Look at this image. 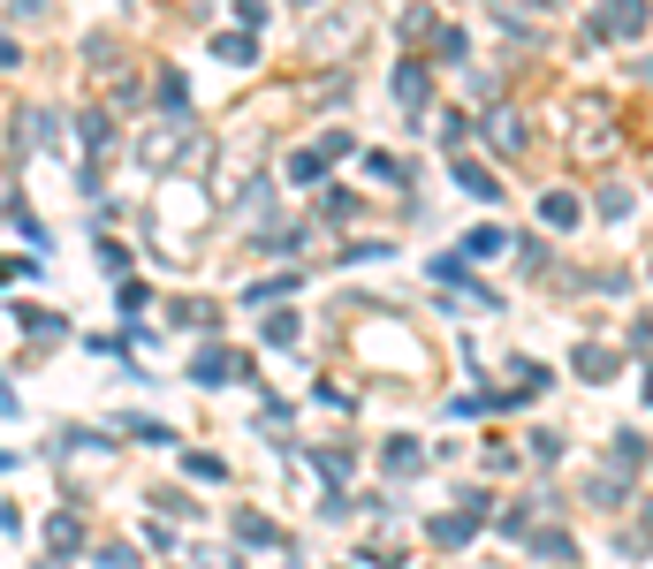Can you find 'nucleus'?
Here are the masks:
<instances>
[]
</instances>
